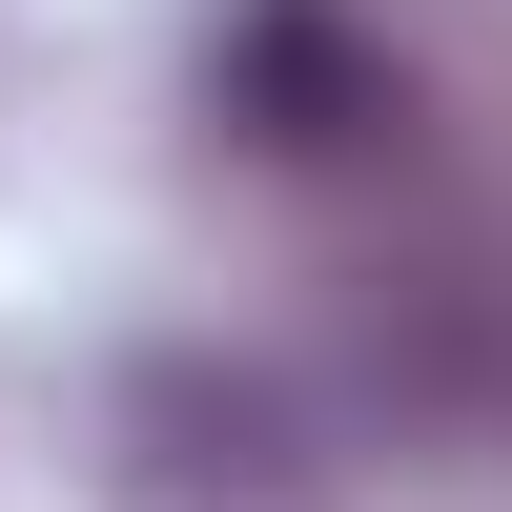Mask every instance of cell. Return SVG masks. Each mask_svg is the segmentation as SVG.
<instances>
[{
    "instance_id": "obj_1",
    "label": "cell",
    "mask_w": 512,
    "mask_h": 512,
    "mask_svg": "<svg viewBox=\"0 0 512 512\" xmlns=\"http://www.w3.org/2000/svg\"><path fill=\"white\" fill-rule=\"evenodd\" d=\"M205 103H226L267 164H349L369 123H410V82H390V41H369L349 0H246L226 62H205Z\"/></svg>"
},
{
    "instance_id": "obj_2",
    "label": "cell",
    "mask_w": 512,
    "mask_h": 512,
    "mask_svg": "<svg viewBox=\"0 0 512 512\" xmlns=\"http://www.w3.org/2000/svg\"><path fill=\"white\" fill-rule=\"evenodd\" d=\"M123 431H144V492H164V512H287V492H308V431H287L267 369L164 349L144 390H123Z\"/></svg>"
}]
</instances>
